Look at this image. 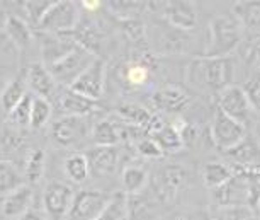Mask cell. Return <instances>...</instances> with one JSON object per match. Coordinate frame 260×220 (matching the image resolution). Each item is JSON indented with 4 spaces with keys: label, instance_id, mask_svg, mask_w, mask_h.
Wrapping results in <instances>:
<instances>
[{
    "label": "cell",
    "instance_id": "20",
    "mask_svg": "<svg viewBox=\"0 0 260 220\" xmlns=\"http://www.w3.org/2000/svg\"><path fill=\"white\" fill-rule=\"evenodd\" d=\"M226 154L242 168L240 173L260 171V154H258L257 147L252 145L250 142L243 140L242 144L233 147L232 150H226Z\"/></svg>",
    "mask_w": 260,
    "mask_h": 220
},
{
    "label": "cell",
    "instance_id": "30",
    "mask_svg": "<svg viewBox=\"0 0 260 220\" xmlns=\"http://www.w3.org/2000/svg\"><path fill=\"white\" fill-rule=\"evenodd\" d=\"M65 173L75 183H83L90 174V166L85 154H73L65 160Z\"/></svg>",
    "mask_w": 260,
    "mask_h": 220
},
{
    "label": "cell",
    "instance_id": "19",
    "mask_svg": "<svg viewBox=\"0 0 260 220\" xmlns=\"http://www.w3.org/2000/svg\"><path fill=\"white\" fill-rule=\"evenodd\" d=\"M95 106L97 101L89 99V97L78 94L72 89H67L60 101V109L63 116H85L90 111H94Z\"/></svg>",
    "mask_w": 260,
    "mask_h": 220
},
{
    "label": "cell",
    "instance_id": "46",
    "mask_svg": "<svg viewBox=\"0 0 260 220\" xmlns=\"http://www.w3.org/2000/svg\"><path fill=\"white\" fill-rule=\"evenodd\" d=\"M255 135H257V140H258V144H260V121L257 123V130H255Z\"/></svg>",
    "mask_w": 260,
    "mask_h": 220
},
{
    "label": "cell",
    "instance_id": "22",
    "mask_svg": "<svg viewBox=\"0 0 260 220\" xmlns=\"http://www.w3.org/2000/svg\"><path fill=\"white\" fill-rule=\"evenodd\" d=\"M116 113L126 125L135 126V128L143 130V131H146V128L150 126L151 120H153V116H155V115H151L148 109H145V107H141L138 104H129V102H127V104H121L116 109Z\"/></svg>",
    "mask_w": 260,
    "mask_h": 220
},
{
    "label": "cell",
    "instance_id": "44",
    "mask_svg": "<svg viewBox=\"0 0 260 220\" xmlns=\"http://www.w3.org/2000/svg\"><path fill=\"white\" fill-rule=\"evenodd\" d=\"M7 17H9V16H6V12H4L2 9H0V29H4V28H6Z\"/></svg>",
    "mask_w": 260,
    "mask_h": 220
},
{
    "label": "cell",
    "instance_id": "45",
    "mask_svg": "<svg viewBox=\"0 0 260 220\" xmlns=\"http://www.w3.org/2000/svg\"><path fill=\"white\" fill-rule=\"evenodd\" d=\"M175 220H199V218L194 217V215H182V217H177Z\"/></svg>",
    "mask_w": 260,
    "mask_h": 220
},
{
    "label": "cell",
    "instance_id": "39",
    "mask_svg": "<svg viewBox=\"0 0 260 220\" xmlns=\"http://www.w3.org/2000/svg\"><path fill=\"white\" fill-rule=\"evenodd\" d=\"M252 217L248 207H226L219 208L213 220H247Z\"/></svg>",
    "mask_w": 260,
    "mask_h": 220
},
{
    "label": "cell",
    "instance_id": "16",
    "mask_svg": "<svg viewBox=\"0 0 260 220\" xmlns=\"http://www.w3.org/2000/svg\"><path fill=\"white\" fill-rule=\"evenodd\" d=\"M85 157L89 160L90 173L99 174V176H107V174L114 173L117 168V162H119V150H117V147L95 145L94 149L87 150Z\"/></svg>",
    "mask_w": 260,
    "mask_h": 220
},
{
    "label": "cell",
    "instance_id": "43",
    "mask_svg": "<svg viewBox=\"0 0 260 220\" xmlns=\"http://www.w3.org/2000/svg\"><path fill=\"white\" fill-rule=\"evenodd\" d=\"M14 220H45L41 217V215H39L38 212H31V210H29V212H26L22 215V217H19V218H14Z\"/></svg>",
    "mask_w": 260,
    "mask_h": 220
},
{
    "label": "cell",
    "instance_id": "40",
    "mask_svg": "<svg viewBox=\"0 0 260 220\" xmlns=\"http://www.w3.org/2000/svg\"><path fill=\"white\" fill-rule=\"evenodd\" d=\"M243 91H245V94H247L253 109L260 111V73H257V75H253L252 79H248L245 82Z\"/></svg>",
    "mask_w": 260,
    "mask_h": 220
},
{
    "label": "cell",
    "instance_id": "25",
    "mask_svg": "<svg viewBox=\"0 0 260 220\" xmlns=\"http://www.w3.org/2000/svg\"><path fill=\"white\" fill-rule=\"evenodd\" d=\"M122 188L126 195H140L148 183V173L141 166H127L122 169Z\"/></svg>",
    "mask_w": 260,
    "mask_h": 220
},
{
    "label": "cell",
    "instance_id": "29",
    "mask_svg": "<svg viewBox=\"0 0 260 220\" xmlns=\"http://www.w3.org/2000/svg\"><path fill=\"white\" fill-rule=\"evenodd\" d=\"M151 139L156 140V144L161 147L164 152H177V150L182 149L185 144L182 135L179 133V130L172 123L170 125L165 123L164 128H161L158 133H155Z\"/></svg>",
    "mask_w": 260,
    "mask_h": 220
},
{
    "label": "cell",
    "instance_id": "3",
    "mask_svg": "<svg viewBox=\"0 0 260 220\" xmlns=\"http://www.w3.org/2000/svg\"><path fill=\"white\" fill-rule=\"evenodd\" d=\"M95 60L97 57L94 53L83 48L82 45H78L75 50H72L67 57H63L60 62L48 67V70H50L56 84L67 86L68 89Z\"/></svg>",
    "mask_w": 260,
    "mask_h": 220
},
{
    "label": "cell",
    "instance_id": "31",
    "mask_svg": "<svg viewBox=\"0 0 260 220\" xmlns=\"http://www.w3.org/2000/svg\"><path fill=\"white\" fill-rule=\"evenodd\" d=\"M233 14L242 22V26H260V2H237L233 7Z\"/></svg>",
    "mask_w": 260,
    "mask_h": 220
},
{
    "label": "cell",
    "instance_id": "27",
    "mask_svg": "<svg viewBox=\"0 0 260 220\" xmlns=\"http://www.w3.org/2000/svg\"><path fill=\"white\" fill-rule=\"evenodd\" d=\"M4 31L7 33V36L11 38V41L14 43L16 46L19 48H26L31 45L32 41V33L31 29L22 19H19L17 16H9L7 17V22H6V28Z\"/></svg>",
    "mask_w": 260,
    "mask_h": 220
},
{
    "label": "cell",
    "instance_id": "32",
    "mask_svg": "<svg viewBox=\"0 0 260 220\" xmlns=\"http://www.w3.org/2000/svg\"><path fill=\"white\" fill-rule=\"evenodd\" d=\"M45 152L39 149L27 154L26 160H24V176L29 183H38L41 179L43 173H45Z\"/></svg>",
    "mask_w": 260,
    "mask_h": 220
},
{
    "label": "cell",
    "instance_id": "12",
    "mask_svg": "<svg viewBox=\"0 0 260 220\" xmlns=\"http://www.w3.org/2000/svg\"><path fill=\"white\" fill-rule=\"evenodd\" d=\"M85 120L83 116H63L58 121H55L51 126V139L55 144L61 147L75 145L77 142H82L85 136Z\"/></svg>",
    "mask_w": 260,
    "mask_h": 220
},
{
    "label": "cell",
    "instance_id": "2",
    "mask_svg": "<svg viewBox=\"0 0 260 220\" xmlns=\"http://www.w3.org/2000/svg\"><path fill=\"white\" fill-rule=\"evenodd\" d=\"M209 34H211V40L204 57H213V58L230 57V53L242 41V22L235 17V14L218 16L211 22Z\"/></svg>",
    "mask_w": 260,
    "mask_h": 220
},
{
    "label": "cell",
    "instance_id": "23",
    "mask_svg": "<svg viewBox=\"0 0 260 220\" xmlns=\"http://www.w3.org/2000/svg\"><path fill=\"white\" fill-rule=\"evenodd\" d=\"M26 96H27V77L19 75L4 87L2 94H0V102H2L4 109L11 113Z\"/></svg>",
    "mask_w": 260,
    "mask_h": 220
},
{
    "label": "cell",
    "instance_id": "7",
    "mask_svg": "<svg viewBox=\"0 0 260 220\" xmlns=\"http://www.w3.org/2000/svg\"><path fill=\"white\" fill-rule=\"evenodd\" d=\"M218 109L223 111L230 118L237 120L238 123L247 125L250 116L253 113V107L250 104L243 87L230 86L218 94Z\"/></svg>",
    "mask_w": 260,
    "mask_h": 220
},
{
    "label": "cell",
    "instance_id": "17",
    "mask_svg": "<svg viewBox=\"0 0 260 220\" xmlns=\"http://www.w3.org/2000/svg\"><path fill=\"white\" fill-rule=\"evenodd\" d=\"M27 86L31 89L36 97H43V99H50L55 94V87L56 82L53 79V75L48 70L46 65L43 63H32L27 68Z\"/></svg>",
    "mask_w": 260,
    "mask_h": 220
},
{
    "label": "cell",
    "instance_id": "9",
    "mask_svg": "<svg viewBox=\"0 0 260 220\" xmlns=\"http://www.w3.org/2000/svg\"><path fill=\"white\" fill-rule=\"evenodd\" d=\"M214 202L219 208L250 207V188L245 174H235L224 186L214 189Z\"/></svg>",
    "mask_w": 260,
    "mask_h": 220
},
{
    "label": "cell",
    "instance_id": "42",
    "mask_svg": "<svg viewBox=\"0 0 260 220\" xmlns=\"http://www.w3.org/2000/svg\"><path fill=\"white\" fill-rule=\"evenodd\" d=\"M102 4H104V2H101V0H82L80 6L85 9V11L95 12V11H99V9L102 7Z\"/></svg>",
    "mask_w": 260,
    "mask_h": 220
},
{
    "label": "cell",
    "instance_id": "11",
    "mask_svg": "<svg viewBox=\"0 0 260 220\" xmlns=\"http://www.w3.org/2000/svg\"><path fill=\"white\" fill-rule=\"evenodd\" d=\"M104 87H106V63L101 58H97L68 89L89 97V99L99 101L101 96L104 94Z\"/></svg>",
    "mask_w": 260,
    "mask_h": 220
},
{
    "label": "cell",
    "instance_id": "41",
    "mask_svg": "<svg viewBox=\"0 0 260 220\" xmlns=\"http://www.w3.org/2000/svg\"><path fill=\"white\" fill-rule=\"evenodd\" d=\"M247 176L248 188H250V207L260 203V171H252V173H242Z\"/></svg>",
    "mask_w": 260,
    "mask_h": 220
},
{
    "label": "cell",
    "instance_id": "37",
    "mask_svg": "<svg viewBox=\"0 0 260 220\" xmlns=\"http://www.w3.org/2000/svg\"><path fill=\"white\" fill-rule=\"evenodd\" d=\"M122 31L127 36V40L133 43H140L145 40L146 31H145V24L140 21V19H124L122 21Z\"/></svg>",
    "mask_w": 260,
    "mask_h": 220
},
{
    "label": "cell",
    "instance_id": "34",
    "mask_svg": "<svg viewBox=\"0 0 260 220\" xmlns=\"http://www.w3.org/2000/svg\"><path fill=\"white\" fill-rule=\"evenodd\" d=\"M51 102L43 97H34L32 111H31V126L32 128H41L51 118Z\"/></svg>",
    "mask_w": 260,
    "mask_h": 220
},
{
    "label": "cell",
    "instance_id": "10",
    "mask_svg": "<svg viewBox=\"0 0 260 220\" xmlns=\"http://www.w3.org/2000/svg\"><path fill=\"white\" fill-rule=\"evenodd\" d=\"M189 92L177 84H165L151 94V104L160 113H182L185 107L189 106Z\"/></svg>",
    "mask_w": 260,
    "mask_h": 220
},
{
    "label": "cell",
    "instance_id": "21",
    "mask_svg": "<svg viewBox=\"0 0 260 220\" xmlns=\"http://www.w3.org/2000/svg\"><path fill=\"white\" fill-rule=\"evenodd\" d=\"M121 77L124 80L126 86H129L131 89H138L148 84L150 77H151V68L148 63L133 60V62H126L121 67Z\"/></svg>",
    "mask_w": 260,
    "mask_h": 220
},
{
    "label": "cell",
    "instance_id": "15",
    "mask_svg": "<svg viewBox=\"0 0 260 220\" xmlns=\"http://www.w3.org/2000/svg\"><path fill=\"white\" fill-rule=\"evenodd\" d=\"M78 46L77 38L73 36V33L67 34H45L41 41V50L43 57H45L46 67L53 65V63L60 62L63 57H67L72 50H75Z\"/></svg>",
    "mask_w": 260,
    "mask_h": 220
},
{
    "label": "cell",
    "instance_id": "5",
    "mask_svg": "<svg viewBox=\"0 0 260 220\" xmlns=\"http://www.w3.org/2000/svg\"><path fill=\"white\" fill-rule=\"evenodd\" d=\"M245 125L238 123L237 120L230 118L223 111L216 109L213 123H211V139L214 145L221 150H232L233 147L240 145L245 140Z\"/></svg>",
    "mask_w": 260,
    "mask_h": 220
},
{
    "label": "cell",
    "instance_id": "47",
    "mask_svg": "<svg viewBox=\"0 0 260 220\" xmlns=\"http://www.w3.org/2000/svg\"><path fill=\"white\" fill-rule=\"evenodd\" d=\"M247 220H260V217H253V215H252V217L247 218Z\"/></svg>",
    "mask_w": 260,
    "mask_h": 220
},
{
    "label": "cell",
    "instance_id": "13",
    "mask_svg": "<svg viewBox=\"0 0 260 220\" xmlns=\"http://www.w3.org/2000/svg\"><path fill=\"white\" fill-rule=\"evenodd\" d=\"M187 181L189 174L182 166H167L156 176V191H158V197L165 200V202H170L187 184Z\"/></svg>",
    "mask_w": 260,
    "mask_h": 220
},
{
    "label": "cell",
    "instance_id": "18",
    "mask_svg": "<svg viewBox=\"0 0 260 220\" xmlns=\"http://www.w3.org/2000/svg\"><path fill=\"white\" fill-rule=\"evenodd\" d=\"M32 202V191L29 186H21L16 191L9 193L2 202V212L7 218H19L29 212V205Z\"/></svg>",
    "mask_w": 260,
    "mask_h": 220
},
{
    "label": "cell",
    "instance_id": "35",
    "mask_svg": "<svg viewBox=\"0 0 260 220\" xmlns=\"http://www.w3.org/2000/svg\"><path fill=\"white\" fill-rule=\"evenodd\" d=\"M116 16H119L122 21L124 19H133L141 9L146 7V2H131V0H111L106 2Z\"/></svg>",
    "mask_w": 260,
    "mask_h": 220
},
{
    "label": "cell",
    "instance_id": "4",
    "mask_svg": "<svg viewBox=\"0 0 260 220\" xmlns=\"http://www.w3.org/2000/svg\"><path fill=\"white\" fill-rule=\"evenodd\" d=\"M77 24L78 7L73 2L65 0V2L53 4V7L38 26V29L45 34H67L75 31Z\"/></svg>",
    "mask_w": 260,
    "mask_h": 220
},
{
    "label": "cell",
    "instance_id": "1",
    "mask_svg": "<svg viewBox=\"0 0 260 220\" xmlns=\"http://www.w3.org/2000/svg\"><path fill=\"white\" fill-rule=\"evenodd\" d=\"M235 75L233 60L230 57L213 58L201 57L189 63L185 79L187 84L199 91L221 92L223 89L232 86Z\"/></svg>",
    "mask_w": 260,
    "mask_h": 220
},
{
    "label": "cell",
    "instance_id": "26",
    "mask_svg": "<svg viewBox=\"0 0 260 220\" xmlns=\"http://www.w3.org/2000/svg\"><path fill=\"white\" fill-rule=\"evenodd\" d=\"M129 217V202L124 191L111 195L109 203L102 210V213L95 220H126Z\"/></svg>",
    "mask_w": 260,
    "mask_h": 220
},
{
    "label": "cell",
    "instance_id": "33",
    "mask_svg": "<svg viewBox=\"0 0 260 220\" xmlns=\"http://www.w3.org/2000/svg\"><path fill=\"white\" fill-rule=\"evenodd\" d=\"M53 4L55 2H51V0H27V2H22V9L29 17V21L38 28L46 14L50 12Z\"/></svg>",
    "mask_w": 260,
    "mask_h": 220
},
{
    "label": "cell",
    "instance_id": "24",
    "mask_svg": "<svg viewBox=\"0 0 260 220\" xmlns=\"http://www.w3.org/2000/svg\"><path fill=\"white\" fill-rule=\"evenodd\" d=\"M203 181H204V186L209 188V189H218L224 186L230 179L233 178V171L228 168L226 164H221V162H208L203 168Z\"/></svg>",
    "mask_w": 260,
    "mask_h": 220
},
{
    "label": "cell",
    "instance_id": "14",
    "mask_svg": "<svg viewBox=\"0 0 260 220\" xmlns=\"http://www.w3.org/2000/svg\"><path fill=\"white\" fill-rule=\"evenodd\" d=\"M164 17L172 28L179 31H190L198 26V12L190 2L175 0L164 4Z\"/></svg>",
    "mask_w": 260,
    "mask_h": 220
},
{
    "label": "cell",
    "instance_id": "8",
    "mask_svg": "<svg viewBox=\"0 0 260 220\" xmlns=\"http://www.w3.org/2000/svg\"><path fill=\"white\" fill-rule=\"evenodd\" d=\"M73 189L65 183L53 181L50 183L43 193V207H45L46 215L51 220H61L70 212L72 202H73Z\"/></svg>",
    "mask_w": 260,
    "mask_h": 220
},
{
    "label": "cell",
    "instance_id": "38",
    "mask_svg": "<svg viewBox=\"0 0 260 220\" xmlns=\"http://www.w3.org/2000/svg\"><path fill=\"white\" fill-rule=\"evenodd\" d=\"M136 150H138L140 155L148 159H158L164 155V150L161 147L156 144V140H153L151 136H146V139H140L138 144H136Z\"/></svg>",
    "mask_w": 260,
    "mask_h": 220
},
{
    "label": "cell",
    "instance_id": "28",
    "mask_svg": "<svg viewBox=\"0 0 260 220\" xmlns=\"http://www.w3.org/2000/svg\"><path fill=\"white\" fill-rule=\"evenodd\" d=\"M24 186L22 184V174L19 169L11 162L0 160V195H7L16 191L17 188Z\"/></svg>",
    "mask_w": 260,
    "mask_h": 220
},
{
    "label": "cell",
    "instance_id": "6",
    "mask_svg": "<svg viewBox=\"0 0 260 220\" xmlns=\"http://www.w3.org/2000/svg\"><path fill=\"white\" fill-rule=\"evenodd\" d=\"M109 195L97 189H82L73 197L68 220H95L109 203Z\"/></svg>",
    "mask_w": 260,
    "mask_h": 220
},
{
    "label": "cell",
    "instance_id": "36",
    "mask_svg": "<svg viewBox=\"0 0 260 220\" xmlns=\"http://www.w3.org/2000/svg\"><path fill=\"white\" fill-rule=\"evenodd\" d=\"M34 97L27 94L19 104L11 111V121L17 126H31V111H32Z\"/></svg>",
    "mask_w": 260,
    "mask_h": 220
}]
</instances>
